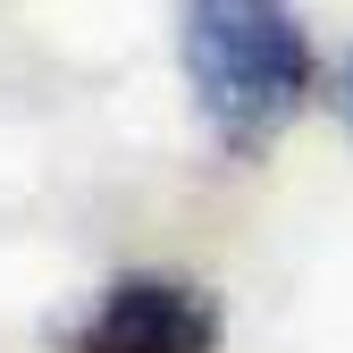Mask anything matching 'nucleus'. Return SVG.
Wrapping results in <instances>:
<instances>
[{
	"instance_id": "1",
	"label": "nucleus",
	"mask_w": 353,
	"mask_h": 353,
	"mask_svg": "<svg viewBox=\"0 0 353 353\" xmlns=\"http://www.w3.org/2000/svg\"><path fill=\"white\" fill-rule=\"evenodd\" d=\"M176 59H185L194 110L228 160H261L303 118L312 76H320L294 0H185Z\"/></svg>"
},
{
	"instance_id": "2",
	"label": "nucleus",
	"mask_w": 353,
	"mask_h": 353,
	"mask_svg": "<svg viewBox=\"0 0 353 353\" xmlns=\"http://www.w3.org/2000/svg\"><path fill=\"white\" fill-rule=\"evenodd\" d=\"M219 336H228V312L210 286L168 270H126L68 328V353H219Z\"/></svg>"
},
{
	"instance_id": "3",
	"label": "nucleus",
	"mask_w": 353,
	"mask_h": 353,
	"mask_svg": "<svg viewBox=\"0 0 353 353\" xmlns=\"http://www.w3.org/2000/svg\"><path fill=\"white\" fill-rule=\"evenodd\" d=\"M336 110H345V126H353V51H345V68H336Z\"/></svg>"
}]
</instances>
